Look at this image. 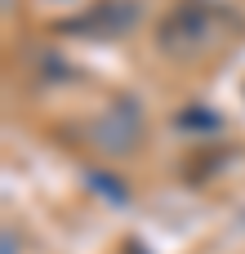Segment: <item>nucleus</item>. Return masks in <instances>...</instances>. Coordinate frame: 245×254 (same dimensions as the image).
I'll use <instances>...</instances> for the list:
<instances>
[{
  "instance_id": "nucleus-1",
  "label": "nucleus",
  "mask_w": 245,
  "mask_h": 254,
  "mask_svg": "<svg viewBox=\"0 0 245 254\" xmlns=\"http://www.w3.org/2000/svg\"><path fill=\"white\" fill-rule=\"evenodd\" d=\"M232 31H241V13L228 0H174L152 27V45L156 54L187 63L196 54L219 49Z\"/></svg>"
},
{
  "instance_id": "nucleus-2",
  "label": "nucleus",
  "mask_w": 245,
  "mask_h": 254,
  "mask_svg": "<svg viewBox=\"0 0 245 254\" xmlns=\"http://www.w3.org/2000/svg\"><path fill=\"white\" fill-rule=\"evenodd\" d=\"M85 134L103 156H129V152H138V143L147 134V116H143V107L134 98H116L89 121Z\"/></svg>"
},
{
  "instance_id": "nucleus-3",
  "label": "nucleus",
  "mask_w": 245,
  "mask_h": 254,
  "mask_svg": "<svg viewBox=\"0 0 245 254\" xmlns=\"http://www.w3.org/2000/svg\"><path fill=\"white\" fill-rule=\"evenodd\" d=\"M138 18H143V0H94L85 13L62 18L58 31L80 40H121L138 27Z\"/></svg>"
}]
</instances>
